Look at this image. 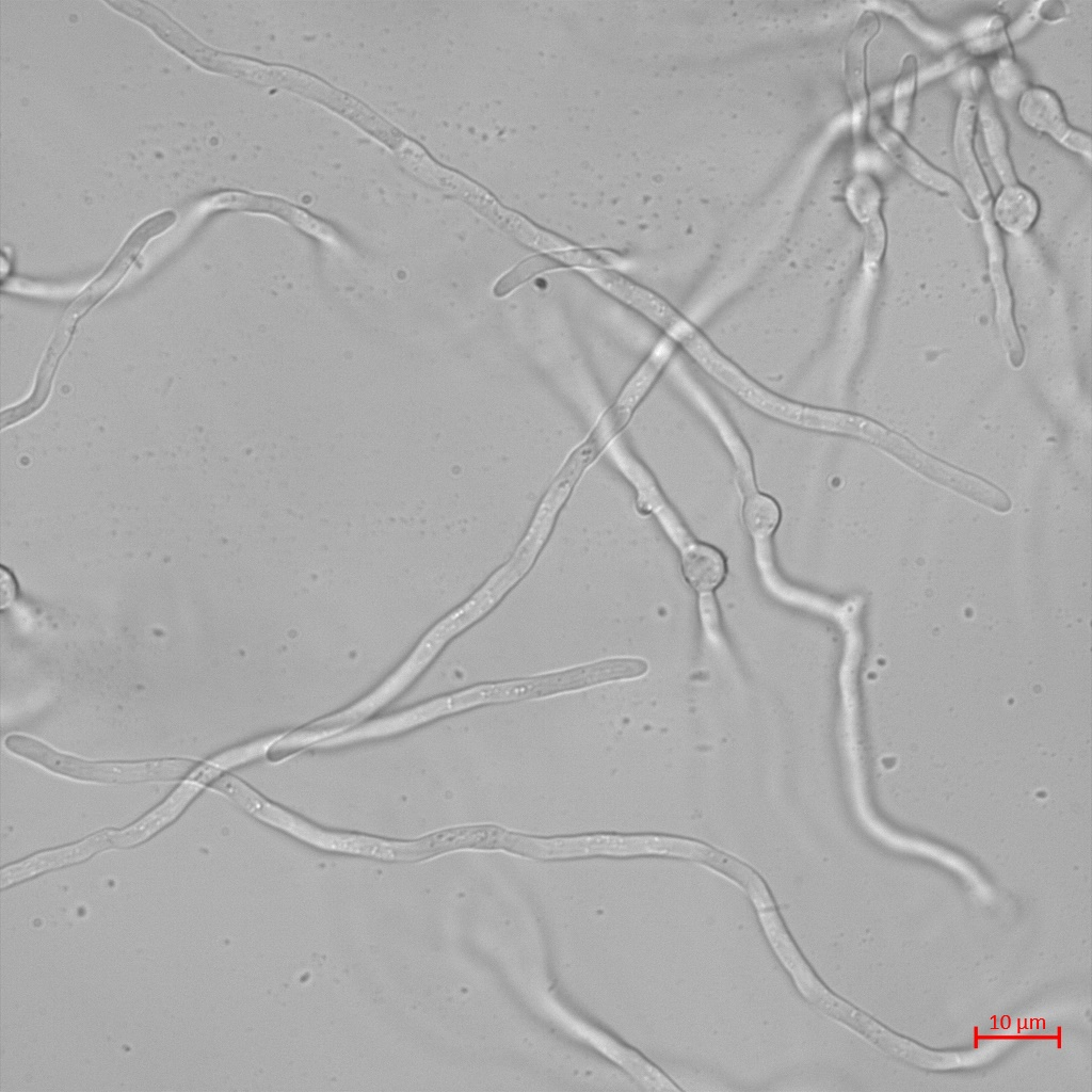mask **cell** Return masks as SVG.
Segmentation results:
<instances>
[{
  "instance_id": "obj_20",
  "label": "cell",
  "mask_w": 1092,
  "mask_h": 1092,
  "mask_svg": "<svg viewBox=\"0 0 1092 1092\" xmlns=\"http://www.w3.org/2000/svg\"><path fill=\"white\" fill-rule=\"evenodd\" d=\"M561 268H566V266L553 256L543 254L531 257L518 263L500 277L494 287V293L497 296H504L534 276Z\"/></svg>"
},
{
  "instance_id": "obj_10",
  "label": "cell",
  "mask_w": 1092,
  "mask_h": 1092,
  "mask_svg": "<svg viewBox=\"0 0 1092 1092\" xmlns=\"http://www.w3.org/2000/svg\"><path fill=\"white\" fill-rule=\"evenodd\" d=\"M879 26L877 16L871 12H865L850 33L845 48V80L856 131H861L868 113L866 50Z\"/></svg>"
},
{
  "instance_id": "obj_13",
  "label": "cell",
  "mask_w": 1092,
  "mask_h": 1092,
  "mask_svg": "<svg viewBox=\"0 0 1092 1092\" xmlns=\"http://www.w3.org/2000/svg\"><path fill=\"white\" fill-rule=\"evenodd\" d=\"M199 791V783L181 784L161 805L138 822L121 831H111L113 847H132L149 838L172 822Z\"/></svg>"
},
{
  "instance_id": "obj_14",
  "label": "cell",
  "mask_w": 1092,
  "mask_h": 1092,
  "mask_svg": "<svg viewBox=\"0 0 1092 1092\" xmlns=\"http://www.w3.org/2000/svg\"><path fill=\"white\" fill-rule=\"evenodd\" d=\"M1035 195L1016 182L1008 183L1000 191L992 209L997 227L1012 236H1023L1035 223L1039 215Z\"/></svg>"
},
{
  "instance_id": "obj_16",
  "label": "cell",
  "mask_w": 1092,
  "mask_h": 1092,
  "mask_svg": "<svg viewBox=\"0 0 1092 1092\" xmlns=\"http://www.w3.org/2000/svg\"><path fill=\"white\" fill-rule=\"evenodd\" d=\"M917 60L915 55L903 58L893 90L890 127L903 132L910 123L917 85Z\"/></svg>"
},
{
  "instance_id": "obj_7",
  "label": "cell",
  "mask_w": 1092,
  "mask_h": 1092,
  "mask_svg": "<svg viewBox=\"0 0 1092 1092\" xmlns=\"http://www.w3.org/2000/svg\"><path fill=\"white\" fill-rule=\"evenodd\" d=\"M1018 113L1030 128L1050 135L1067 149L1090 159V136L1069 125L1058 97L1049 90L1042 86L1027 89L1018 100Z\"/></svg>"
},
{
  "instance_id": "obj_21",
  "label": "cell",
  "mask_w": 1092,
  "mask_h": 1092,
  "mask_svg": "<svg viewBox=\"0 0 1092 1092\" xmlns=\"http://www.w3.org/2000/svg\"><path fill=\"white\" fill-rule=\"evenodd\" d=\"M879 5L882 7V11H885L886 13L888 12L889 14H893L898 18H903L906 25L913 22V31L922 36L924 38H928V41L931 42L932 44H945L946 37L943 35V33L937 32L936 30L928 27V25H926L920 18H918V16H916L914 11H912L910 7H905L904 3L881 2L879 3Z\"/></svg>"
},
{
  "instance_id": "obj_17",
  "label": "cell",
  "mask_w": 1092,
  "mask_h": 1092,
  "mask_svg": "<svg viewBox=\"0 0 1092 1092\" xmlns=\"http://www.w3.org/2000/svg\"><path fill=\"white\" fill-rule=\"evenodd\" d=\"M980 116L989 155L998 175L1006 184L1015 182L1007 152L1006 132L992 101L987 97H984L982 100Z\"/></svg>"
},
{
  "instance_id": "obj_2",
  "label": "cell",
  "mask_w": 1092,
  "mask_h": 1092,
  "mask_svg": "<svg viewBox=\"0 0 1092 1092\" xmlns=\"http://www.w3.org/2000/svg\"><path fill=\"white\" fill-rule=\"evenodd\" d=\"M4 744L9 751L55 773L84 781L127 783L174 780L192 772L196 767L195 761L187 759L141 762L84 760L57 752L36 739L22 735L7 736Z\"/></svg>"
},
{
  "instance_id": "obj_12",
  "label": "cell",
  "mask_w": 1092,
  "mask_h": 1092,
  "mask_svg": "<svg viewBox=\"0 0 1092 1092\" xmlns=\"http://www.w3.org/2000/svg\"><path fill=\"white\" fill-rule=\"evenodd\" d=\"M975 108L970 100L961 105L954 128V155L961 178L973 197L978 213L991 210L989 190L971 147Z\"/></svg>"
},
{
  "instance_id": "obj_15",
  "label": "cell",
  "mask_w": 1092,
  "mask_h": 1092,
  "mask_svg": "<svg viewBox=\"0 0 1092 1092\" xmlns=\"http://www.w3.org/2000/svg\"><path fill=\"white\" fill-rule=\"evenodd\" d=\"M682 573L688 583L700 593H709L724 579L726 562L714 547L695 543L682 552Z\"/></svg>"
},
{
  "instance_id": "obj_6",
  "label": "cell",
  "mask_w": 1092,
  "mask_h": 1092,
  "mask_svg": "<svg viewBox=\"0 0 1092 1092\" xmlns=\"http://www.w3.org/2000/svg\"><path fill=\"white\" fill-rule=\"evenodd\" d=\"M579 272L613 299L628 306L667 334L681 314L662 296L611 268Z\"/></svg>"
},
{
  "instance_id": "obj_4",
  "label": "cell",
  "mask_w": 1092,
  "mask_h": 1092,
  "mask_svg": "<svg viewBox=\"0 0 1092 1092\" xmlns=\"http://www.w3.org/2000/svg\"><path fill=\"white\" fill-rule=\"evenodd\" d=\"M661 851V834L589 833L541 837L512 832L509 839L510 853L537 861L660 856Z\"/></svg>"
},
{
  "instance_id": "obj_19",
  "label": "cell",
  "mask_w": 1092,
  "mask_h": 1092,
  "mask_svg": "<svg viewBox=\"0 0 1092 1092\" xmlns=\"http://www.w3.org/2000/svg\"><path fill=\"white\" fill-rule=\"evenodd\" d=\"M847 200L849 208L863 225L881 216L882 192L878 182L869 175H856L848 186Z\"/></svg>"
},
{
  "instance_id": "obj_5",
  "label": "cell",
  "mask_w": 1092,
  "mask_h": 1092,
  "mask_svg": "<svg viewBox=\"0 0 1092 1092\" xmlns=\"http://www.w3.org/2000/svg\"><path fill=\"white\" fill-rule=\"evenodd\" d=\"M431 660L429 654L417 646L406 662L372 694L344 711L317 721L280 739L272 744L270 758L279 759L372 713L412 681Z\"/></svg>"
},
{
  "instance_id": "obj_8",
  "label": "cell",
  "mask_w": 1092,
  "mask_h": 1092,
  "mask_svg": "<svg viewBox=\"0 0 1092 1092\" xmlns=\"http://www.w3.org/2000/svg\"><path fill=\"white\" fill-rule=\"evenodd\" d=\"M175 221L171 211L159 213L141 224L127 239L118 254L103 273L89 286L69 309L70 320H76L92 305L105 296L124 276L133 258L154 236L163 231Z\"/></svg>"
},
{
  "instance_id": "obj_9",
  "label": "cell",
  "mask_w": 1092,
  "mask_h": 1092,
  "mask_svg": "<svg viewBox=\"0 0 1092 1092\" xmlns=\"http://www.w3.org/2000/svg\"><path fill=\"white\" fill-rule=\"evenodd\" d=\"M871 129L882 147L913 178L937 193L948 195L957 203H964L962 188L951 177L928 162L881 117L872 118Z\"/></svg>"
},
{
  "instance_id": "obj_3",
  "label": "cell",
  "mask_w": 1092,
  "mask_h": 1092,
  "mask_svg": "<svg viewBox=\"0 0 1092 1092\" xmlns=\"http://www.w3.org/2000/svg\"><path fill=\"white\" fill-rule=\"evenodd\" d=\"M860 439L868 441L926 478L999 513L1010 511V498L999 487L973 473L945 463L921 450L906 437L882 423L864 417Z\"/></svg>"
},
{
  "instance_id": "obj_18",
  "label": "cell",
  "mask_w": 1092,
  "mask_h": 1092,
  "mask_svg": "<svg viewBox=\"0 0 1092 1092\" xmlns=\"http://www.w3.org/2000/svg\"><path fill=\"white\" fill-rule=\"evenodd\" d=\"M742 517L749 533L756 541H765L775 531L780 523L781 511L771 497L758 492H751L744 500Z\"/></svg>"
},
{
  "instance_id": "obj_1",
  "label": "cell",
  "mask_w": 1092,
  "mask_h": 1092,
  "mask_svg": "<svg viewBox=\"0 0 1092 1092\" xmlns=\"http://www.w3.org/2000/svg\"><path fill=\"white\" fill-rule=\"evenodd\" d=\"M620 667L606 659L527 678L483 682L433 700L438 718L492 704L545 697L616 681Z\"/></svg>"
},
{
  "instance_id": "obj_11",
  "label": "cell",
  "mask_w": 1092,
  "mask_h": 1092,
  "mask_svg": "<svg viewBox=\"0 0 1092 1092\" xmlns=\"http://www.w3.org/2000/svg\"><path fill=\"white\" fill-rule=\"evenodd\" d=\"M109 847H113L111 841V831H103L92 835L80 842L38 853L17 864L3 868L0 872V885L4 888L7 885L30 878L42 871L83 861L92 854Z\"/></svg>"
}]
</instances>
